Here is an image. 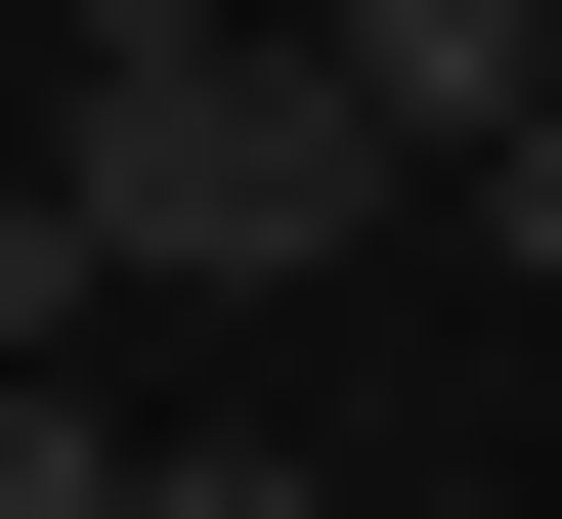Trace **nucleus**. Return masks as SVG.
<instances>
[{
	"mask_svg": "<svg viewBox=\"0 0 562 519\" xmlns=\"http://www.w3.org/2000/svg\"><path fill=\"white\" fill-rule=\"evenodd\" d=\"M44 217H87V303H347V260L432 217V173H390V87L303 44V0H216V44H87Z\"/></svg>",
	"mask_w": 562,
	"mask_h": 519,
	"instance_id": "f257e3e1",
	"label": "nucleus"
},
{
	"mask_svg": "<svg viewBox=\"0 0 562 519\" xmlns=\"http://www.w3.org/2000/svg\"><path fill=\"white\" fill-rule=\"evenodd\" d=\"M303 44H347V87H390V173H476V131H519V87H562V0H303Z\"/></svg>",
	"mask_w": 562,
	"mask_h": 519,
	"instance_id": "f03ea898",
	"label": "nucleus"
},
{
	"mask_svg": "<svg viewBox=\"0 0 562 519\" xmlns=\"http://www.w3.org/2000/svg\"><path fill=\"white\" fill-rule=\"evenodd\" d=\"M0 519H131V433H87V390H44V347H0Z\"/></svg>",
	"mask_w": 562,
	"mask_h": 519,
	"instance_id": "7ed1b4c3",
	"label": "nucleus"
},
{
	"mask_svg": "<svg viewBox=\"0 0 562 519\" xmlns=\"http://www.w3.org/2000/svg\"><path fill=\"white\" fill-rule=\"evenodd\" d=\"M131 519H347V476H303V433H131Z\"/></svg>",
	"mask_w": 562,
	"mask_h": 519,
	"instance_id": "20e7f679",
	"label": "nucleus"
},
{
	"mask_svg": "<svg viewBox=\"0 0 562 519\" xmlns=\"http://www.w3.org/2000/svg\"><path fill=\"white\" fill-rule=\"evenodd\" d=\"M0 347H87V217H44V173H0Z\"/></svg>",
	"mask_w": 562,
	"mask_h": 519,
	"instance_id": "39448f33",
	"label": "nucleus"
},
{
	"mask_svg": "<svg viewBox=\"0 0 562 519\" xmlns=\"http://www.w3.org/2000/svg\"><path fill=\"white\" fill-rule=\"evenodd\" d=\"M44 44H216V0H44Z\"/></svg>",
	"mask_w": 562,
	"mask_h": 519,
	"instance_id": "423d86ee",
	"label": "nucleus"
}]
</instances>
